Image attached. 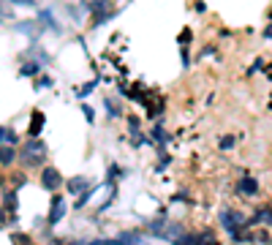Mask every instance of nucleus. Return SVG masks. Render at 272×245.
I'll use <instances>...</instances> for the list:
<instances>
[{
  "instance_id": "obj_19",
  "label": "nucleus",
  "mask_w": 272,
  "mask_h": 245,
  "mask_svg": "<svg viewBox=\"0 0 272 245\" xmlns=\"http://www.w3.org/2000/svg\"><path fill=\"white\" fill-rule=\"evenodd\" d=\"M180 41H182V44H188V41H191V30H182V36H180Z\"/></svg>"
},
{
  "instance_id": "obj_2",
  "label": "nucleus",
  "mask_w": 272,
  "mask_h": 245,
  "mask_svg": "<svg viewBox=\"0 0 272 245\" xmlns=\"http://www.w3.org/2000/svg\"><path fill=\"white\" fill-rule=\"evenodd\" d=\"M41 185H44V188H49V191H58V188L63 185L60 172L55 169V167H44V172H41Z\"/></svg>"
},
{
  "instance_id": "obj_16",
  "label": "nucleus",
  "mask_w": 272,
  "mask_h": 245,
  "mask_svg": "<svg viewBox=\"0 0 272 245\" xmlns=\"http://www.w3.org/2000/svg\"><path fill=\"white\" fill-rule=\"evenodd\" d=\"M259 221H267V224H272V212H269V207L259 210Z\"/></svg>"
},
{
  "instance_id": "obj_22",
  "label": "nucleus",
  "mask_w": 272,
  "mask_h": 245,
  "mask_svg": "<svg viewBox=\"0 0 272 245\" xmlns=\"http://www.w3.org/2000/svg\"><path fill=\"white\" fill-rule=\"evenodd\" d=\"M0 221H3V212H0Z\"/></svg>"
},
{
  "instance_id": "obj_5",
  "label": "nucleus",
  "mask_w": 272,
  "mask_h": 245,
  "mask_svg": "<svg viewBox=\"0 0 272 245\" xmlns=\"http://www.w3.org/2000/svg\"><path fill=\"white\" fill-rule=\"evenodd\" d=\"M66 199H63V196H58L55 194V199H52V215H49V224L55 226V224H60V218L66 215Z\"/></svg>"
},
{
  "instance_id": "obj_10",
  "label": "nucleus",
  "mask_w": 272,
  "mask_h": 245,
  "mask_svg": "<svg viewBox=\"0 0 272 245\" xmlns=\"http://www.w3.org/2000/svg\"><path fill=\"white\" fill-rule=\"evenodd\" d=\"M196 242H199V245H221V242H218V237H215L212 232H202V234H196Z\"/></svg>"
},
{
  "instance_id": "obj_17",
  "label": "nucleus",
  "mask_w": 272,
  "mask_h": 245,
  "mask_svg": "<svg viewBox=\"0 0 272 245\" xmlns=\"http://www.w3.org/2000/svg\"><path fill=\"white\" fill-rule=\"evenodd\" d=\"M49 85H52V79H49V76H41V79L36 82V88H49Z\"/></svg>"
},
{
  "instance_id": "obj_4",
  "label": "nucleus",
  "mask_w": 272,
  "mask_h": 245,
  "mask_svg": "<svg viewBox=\"0 0 272 245\" xmlns=\"http://www.w3.org/2000/svg\"><path fill=\"white\" fill-rule=\"evenodd\" d=\"M117 245H150V240L139 232H120L117 234Z\"/></svg>"
},
{
  "instance_id": "obj_20",
  "label": "nucleus",
  "mask_w": 272,
  "mask_h": 245,
  "mask_svg": "<svg viewBox=\"0 0 272 245\" xmlns=\"http://www.w3.org/2000/svg\"><path fill=\"white\" fill-rule=\"evenodd\" d=\"M11 3H22V6H36L38 0H11Z\"/></svg>"
},
{
  "instance_id": "obj_11",
  "label": "nucleus",
  "mask_w": 272,
  "mask_h": 245,
  "mask_svg": "<svg viewBox=\"0 0 272 245\" xmlns=\"http://www.w3.org/2000/svg\"><path fill=\"white\" fill-rule=\"evenodd\" d=\"M19 74H22V76H33V74H38V63H25Z\"/></svg>"
},
{
  "instance_id": "obj_15",
  "label": "nucleus",
  "mask_w": 272,
  "mask_h": 245,
  "mask_svg": "<svg viewBox=\"0 0 272 245\" xmlns=\"http://www.w3.org/2000/svg\"><path fill=\"white\" fill-rule=\"evenodd\" d=\"M95 85H98V82H87V85H82V88H79V98H82V96H87V93H93V88H95Z\"/></svg>"
},
{
  "instance_id": "obj_1",
  "label": "nucleus",
  "mask_w": 272,
  "mask_h": 245,
  "mask_svg": "<svg viewBox=\"0 0 272 245\" xmlns=\"http://www.w3.org/2000/svg\"><path fill=\"white\" fill-rule=\"evenodd\" d=\"M46 158V145L41 139H30L28 145H22V164L25 167H44Z\"/></svg>"
},
{
  "instance_id": "obj_7",
  "label": "nucleus",
  "mask_w": 272,
  "mask_h": 245,
  "mask_svg": "<svg viewBox=\"0 0 272 245\" xmlns=\"http://www.w3.org/2000/svg\"><path fill=\"white\" fill-rule=\"evenodd\" d=\"M256 191H259V183H256L253 177H242V180H239V194H245V196H253Z\"/></svg>"
},
{
  "instance_id": "obj_9",
  "label": "nucleus",
  "mask_w": 272,
  "mask_h": 245,
  "mask_svg": "<svg viewBox=\"0 0 272 245\" xmlns=\"http://www.w3.org/2000/svg\"><path fill=\"white\" fill-rule=\"evenodd\" d=\"M14 158H17V153H14V147H9V145H3V147H0V164H3V167H9V164H14Z\"/></svg>"
},
{
  "instance_id": "obj_6",
  "label": "nucleus",
  "mask_w": 272,
  "mask_h": 245,
  "mask_svg": "<svg viewBox=\"0 0 272 245\" xmlns=\"http://www.w3.org/2000/svg\"><path fill=\"white\" fill-rule=\"evenodd\" d=\"M66 188H68L71 194H79V196H82L85 191H90V180H87V177H71L68 183H66Z\"/></svg>"
},
{
  "instance_id": "obj_14",
  "label": "nucleus",
  "mask_w": 272,
  "mask_h": 245,
  "mask_svg": "<svg viewBox=\"0 0 272 245\" xmlns=\"http://www.w3.org/2000/svg\"><path fill=\"white\" fill-rule=\"evenodd\" d=\"M6 207H9V210H17V194H14V191L6 194Z\"/></svg>"
},
{
  "instance_id": "obj_18",
  "label": "nucleus",
  "mask_w": 272,
  "mask_h": 245,
  "mask_svg": "<svg viewBox=\"0 0 272 245\" xmlns=\"http://www.w3.org/2000/svg\"><path fill=\"white\" fill-rule=\"evenodd\" d=\"M82 112H85V117H87V120H90V123H93V109H90V106H87V104H85V106H82Z\"/></svg>"
},
{
  "instance_id": "obj_12",
  "label": "nucleus",
  "mask_w": 272,
  "mask_h": 245,
  "mask_svg": "<svg viewBox=\"0 0 272 245\" xmlns=\"http://www.w3.org/2000/svg\"><path fill=\"white\" fill-rule=\"evenodd\" d=\"M11 242H14V245H33L28 234H11Z\"/></svg>"
},
{
  "instance_id": "obj_3",
  "label": "nucleus",
  "mask_w": 272,
  "mask_h": 245,
  "mask_svg": "<svg viewBox=\"0 0 272 245\" xmlns=\"http://www.w3.org/2000/svg\"><path fill=\"white\" fill-rule=\"evenodd\" d=\"M221 221H223V226H226L231 234H234V237H239V224H242V215H239V212L223 210V212H221Z\"/></svg>"
},
{
  "instance_id": "obj_13",
  "label": "nucleus",
  "mask_w": 272,
  "mask_h": 245,
  "mask_svg": "<svg viewBox=\"0 0 272 245\" xmlns=\"http://www.w3.org/2000/svg\"><path fill=\"white\" fill-rule=\"evenodd\" d=\"M41 22H46V25H49L52 30H58V22L52 19V11H41Z\"/></svg>"
},
{
  "instance_id": "obj_21",
  "label": "nucleus",
  "mask_w": 272,
  "mask_h": 245,
  "mask_svg": "<svg viewBox=\"0 0 272 245\" xmlns=\"http://www.w3.org/2000/svg\"><path fill=\"white\" fill-rule=\"evenodd\" d=\"M6 139H9V131H6V128H0V145H3Z\"/></svg>"
},
{
  "instance_id": "obj_8",
  "label": "nucleus",
  "mask_w": 272,
  "mask_h": 245,
  "mask_svg": "<svg viewBox=\"0 0 272 245\" xmlns=\"http://www.w3.org/2000/svg\"><path fill=\"white\" fill-rule=\"evenodd\" d=\"M44 123H46V117H44V112H33V125H30V133H33V137H38V133H41V128H44Z\"/></svg>"
}]
</instances>
